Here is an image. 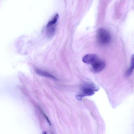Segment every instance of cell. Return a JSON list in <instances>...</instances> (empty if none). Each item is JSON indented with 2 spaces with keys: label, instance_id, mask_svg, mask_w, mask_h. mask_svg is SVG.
<instances>
[{
  "label": "cell",
  "instance_id": "obj_1",
  "mask_svg": "<svg viewBox=\"0 0 134 134\" xmlns=\"http://www.w3.org/2000/svg\"><path fill=\"white\" fill-rule=\"evenodd\" d=\"M96 38L99 43L102 45H107L110 42L111 37L110 33L106 30L100 28L98 30Z\"/></svg>",
  "mask_w": 134,
  "mask_h": 134
},
{
  "label": "cell",
  "instance_id": "obj_2",
  "mask_svg": "<svg viewBox=\"0 0 134 134\" xmlns=\"http://www.w3.org/2000/svg\"><path fill=\"white\" fill-rule=\"evenodd\" d=\"M93 71L94 72H98L102 70L105 68V64L98 56L90 64Z\"/></svg>",
  "mask_w": 134,
  "mask_h": 134
},
{
  "label": "cell",
  "instance_id": "obj_3",
  "mask_svg": "<svg viewBox=\"0 0 134 134\" xmlns=\"http://www.w3.org/2000/svg\"><path fill=\"white\" fill-rule=\"evenodd\" d=\"M98 56L95 54H87L85 55L83 57L82 61L85 63L91 64Z\"/></svg>",
  "mask_w": 134,
  "mask_h": 134
},
{
  "label": "cell",
  "instance_id": "obj_4",
  "mask_svg": "<svg viewBox=\"0 0 134 134\" xmlns=\"http://www.w3.org/2000/svg\"><path fill=\"white\" fill-rule=\"evenodd\" d=\"M35 71L37 74L41 76L52 78L55 80L57 79L54 76L48 72L38 68H35Z\"/></svg>",
  "mask_w": 134,
  "mask_h": 134
},
{
  "label": "cell",
  "instance_id": "obj_5",
  "mask_svg": "<svg viewBox=\"0 0 134 134\" xmlns=\"http://www.w3.org/2000/svg\"><path fill=\"white\" fill-rule=\"evenodd\" d=\"M94 90L91 88H84L83 89V94L80 95L82 97L83 96H90L94 94Z\"/></svg>",
  "mask_w": 134,
  "mask_h": 134
},
{
  "label": "cell",
  "instance_id": "obj_6",
  "mask_svg": "<svg viewBox=\"0 0 134 134\" xmlns=\"http://www.w3.org/2000/svg\"><path fill=\"white\" fill-rule=\"evenodd\" d=\"M134 69V56L132 55L131 60V63L130 66L127 70L126 73V75L127 76L131 75L132 74Z\"/></svg>",
  "mask_w": 134,
  "mask_h": 134
},
{
  "label": "cell",
  "instance_id": "obj_7",
  "mask_svg": "<svg viewBox=\"0 0 134 134\" xmlns=\"http://www.w3.org/2000/svg\"><path fill=\"white\" fill-rule=\"evenodd\" d=\"M58 17V14H56L53 19L48 22L47 24V26H55L57 22Z\"/></svg>",
  "mask_w": 134,
  "mask_h": 134
},
{
  "label": "cell",
  "instance_id": "obj_8",
  "mask_svg": "<svg viewBox=\"0 0 134 134\" xmlns=\"http://www.w3.org/2000/svg\"><path fill=\"white\" fill-rule=\"evenodd\" d=\"M41 111H42L43 114L44 115V117L46 118V119H47V121L49 124V125H51V123L49 119L48 118V117H47V116H46V115L44 113V112L42 111V110H41Z\"/></svg>",
  "mask_w": 134,
  "mask_h": 134
}]
</instances>
